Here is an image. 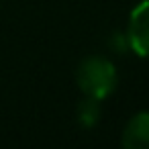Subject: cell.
Here are the masks:
<instances>
[{
    "label": "cell",
    "instance_id": "obj_3",
    "mask_svg": "<svg viewBox=\"0 0 149 149\" xmlns=\"http://www.w3.org/2000/svg\"><path fill=\"white\" fill-rule=\"evenodd\" d=\"M120 145L125 149H149V110H141L125 123Z\"/></svg>",
    "mask_w": 149,
    "mask_h": 149
},
{
    "label": "cell",
    "instance_id": "obj_1",
    "mask_svg": "<svg viewBox=\"0 0 149 149\" xmlns=\"http://www.w3.org/2000/svg\"><path fill=\"white\" fill-rule=\"evenodd\" d=\"M76 84L84 96L106 100L118 84L116 65L104 55H86L76 70Z\"/></svg>",
    "mask_w": 149,
    "mask_h": 149
},
{
    "label": "cell",
    "instance_id": "obj_5",
    "mask_svg": "<svg viewBox=\"0 0 149 149\" xmlns=\"http://www.w3.org/2000/svg\"><path fill=\"white\" fill-rule=\"evenodd\" d=\"M108 47L110 51L118 53V55H125L131 51V45H129V37H127V31H114L110 37H108Z\"/></svg>",
    "mask_w": 149,
    "mask_h": 149
},
{
    "label": "cell",
    "instance_id": "obj_2",
    "mask_svg": "<svg viewBox=\"0 0 149 149\" xmlns=\"http://www.w3.org/2000/svg\"><path fill=\"white\" fill-rule=\"evenodd\" d=\"M125 31L129 37L131 51L139 57L149 59V0H141L131 10Z\"/></svg>",
    "mask_w": 149,
    "mask_h": 149
},
{
    "label": "cell",
    "instance_id": "obj_4",
    "mask_svg": "<svg viewBox=\"0 0 149 149\" xmlns=\"http://www.w3.org/2000/svg\"><path fill=\"white\" fill-rule=\"evenodd\" d=\"M100 114H102V100L84 96L78 102L76 118H78V125L82 129H94L98 125V120H100Z\"/></svg>",
    "mask_w": 149,
    "mask_h": 149
}]
</instances>
